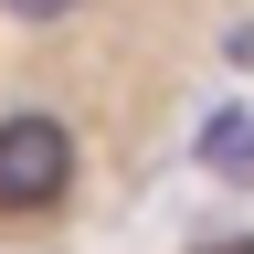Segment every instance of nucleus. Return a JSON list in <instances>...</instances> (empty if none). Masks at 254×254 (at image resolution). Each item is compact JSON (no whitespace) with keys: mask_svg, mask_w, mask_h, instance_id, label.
I'll return each mask as SVG.
<instances>
[{"mask_svg":"<svg viewBox=\"0 0 254 254\" xmlns=\"http://www.w3.org/2000/svg\"><path fill=\"white\" fill-rule=\"evenodd\" d=\"M64 190H74V127H64L53 106L0 117V212H11V222H43Z\"/></svg>","mask_w":254,"mask_h":254,"instance_id":"f257e3e1","label":"nucleus"},{"mask_svg":"<svg viewBox=\"0 0 254 254\" xmlns=\"http://www.w3.org/2000/svg\"><path fill=\"white\" fill-rule=\"evenodd\" d=\"M201 170L233 180V190H254V106H212L201 117Z\"/></svg>","mask_w":254,"mask_h":254,"instance_id":"f03ea898","label":"nucleus"},{"mask_svg":"<svg viewBox=\"0 0 254 254\" xmlns=\"http://www.w3.org/2000/svg\"><path fill=\"white\" fill-rule=\"evenodd\" d=\"M190 254H254V233H212V244H190Z\"/></svg>","mask_w":254,"mask_h":254,"instance_id":"20e7f679","label":"nucleus"},{"mask_svg":"<svg viewBox=\"0 0 254 254\" xmlns=\"http://www.w3.org/2000/svg\"><path fill=\"white\" fill-rule=\"evenodd\" d=\"M11 21H64V11H85V0H0Z\"/></svg>","mask_w":254,"mask_h":254,"instance_id":"7ed1b4c3","label":"nucleus"}]
</instances>
